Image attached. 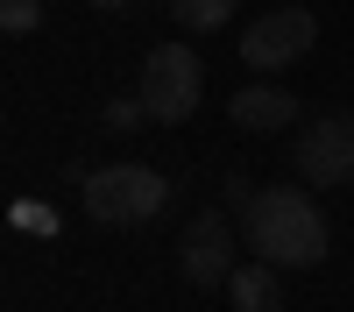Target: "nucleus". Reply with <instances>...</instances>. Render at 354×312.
I'll return each instance as SVG.
<instances>
[{"mask_svg":"<svg viewBox=\"0 0 354 312\" xmlns=\"http://www.w3.org/2000/svg\"><path fill=\"white\" fill-rule=\"evenodd\" d=\"M85 8H135V0H85Z\"/></svg>","mask_w":354,"mask_h":312,"instance_id":"4468645a","label":"nucleus"},{"mask_svg":"<svg viewBox=\"0 0 354 312\" xmlns=\"http://www.w3.org/2000/svg\"><path fill=\"white\" fill-rule=\"evenodd\" d=\"M142 100H149V121H163V128L192 121L198 100H205V64H198V50H192V43H156L149 64H142Z\"/></svg>","mask_w":354,"mask_h":312,"instance_id":"7ed1b4c3","label":"nucleus"},{"mask_svg":"<svg viewBox=\"0 0 354 312\" xmlns=\"http://www.w3.org/2000/svg\"><path fill=\"white\" fill-rule=\"evenodd\" d=\"M8 220L21 227V235H50V227H57V213L43 206V199H15V206H8Z\"/></svg>","mask_w":354,"mask_h":312,"instance_id":"f8f14e48","label":"nucleus"},{"mask_svg":"<svg viewBox=\"0 0 354 312\" xmlns=\"http://www.w3.org/2000/svg\"><path fill=\"white\" fill-rule=\"evenodd\" d=\"M241 235H248V248L262 263H277V270H312V263H326V248H333V227L319 213L312 185L255 192V206L241 213Z\"/></svg>","mask_w":354,"mask_h":312,"instance_id":"f257e3e1","label":"nucleus"},{"mask_svg":"<svg viewBox=\"0 0 354 312\" xmlns=\"http://www.w3.org/2000/svg\"><path fill=\"white\" fill-rule=\"evenodd\" d=\"M78 192H85V213L106 220V227H142V220H156L170 206V178L149 170V163H106Z\"/></svg>","mask_w":354,"mask_h":312,"instance_id":"f03ea898","label":"nucleus"},{"mask_svg":"<svg viewBox=\"0 0 354 312\" xmlns=\"http://www.w3.org/2000/svg\"><path fill=\"white\" fill-rule=\"evenodd\" d=\"M177 270H185V284H198V291H213V284H227L234 270V227L220 213H198L185 235H177Z\"/></svg>","mask_w":354,"mask_h":312,"instance_id":"423d86ee","label":"nucleus"},{"mask_svg":"<svg viewBox=\"0 0 354 312\" xmlns=\"http://www.w3.org/2000/svg\"><path fill=\"white\" fill-rule=\"evenodd\" d=\"M312 43H319L312 8H277V15H262L248 36H241V64H248V71H262V78H277L283 64H298Z\"/></svg>","mask_w":354,"mask_h":312,"instance_id":"39448f33","label":"nucleus"},{"mask_svg":"<svg viewBox=\"0 0 354 312\" xmlns=\"http://www.w3.org/2000/svg\"><path fill=\"white\" fill-rule=\"evenodd\" d=\"M0 28H8V36H36L43 28V0H0Z\"/></svg>","mask_w":354,"mask_h":312,"instance_id":"9b49d317","label":"nucleus"},{"mask_svg":"<svg viewBox=\"0 0 354 312\" xmlns=\"http://www.w3.org/2000/svg\"><path fill=\"white\" fill-rule=\"evenodd\" d=\"M100 121H106V135H135L142 121H149V100H142V93H121V100L100 107Z\"/></svg>","mask_w":354,"mask_h":312,"instance_id":"9d476101","label":"nucleus"},{"mask_svg":"<svg viewBox=\"0 0 354 312\" xmlns=\"http://www.w3.org/2000/svg\"><path fill=\"white\" fill-rule=\"evenodd\" d=\"M290 156H298V178L312 192H333L354 178V113H319V121L298 128L290 142Z\"/></svg>","mask_w":354,"mask_h":312,"instance_id":"20e7f679","label":"nucleus"},{"mask_svg":"<svg viewBox=\"0 0 354 312\" xmlns=\"http://www.w3.org/2000/svg\"><path fill=\"white\" fill-rule=\"evenodd\" d=\"M227 113H234V128H248V135H277V128L298 121V93H283L277 78H255V85H241V93L227 100Z\"/></svg>","mask_w":354,"mask_h":312,"instance_id":"0eeeda50","label":"nucleus"},{"mask_svg":"<svg viewBox=\"0 0 354 312\" xmlns=\"http://www.w3.org/2000/svg\"><path fill=\"white\" fill-rule=\"evenodd\" d=\"M220 199H227V206H241V213H248V206H255V178H248V170H234V178L220 185Z\"/></svg>","mask_w":354,"mask_h":312,"instance_id":"ddd939ff","label":"nucleus"},{"mask_svg":"<svg viewBox=\"0 0 354 312\" xmlns=\"http://www.w3.org/2000/svg\"><path fill=\"white\" fill-rule=\"evenodd\" d=\"M227 298H234V312H283V284H277V263H255L248 270H234L227 277Z\"/></svg>","mask_w":354,"mask_h":312,"instance_id":"6e6552de","label":"nucleus"},{"mask_svg":"<svg viewBox=\"0 0 354 312\" xmlns=\"http://www.w3.org/2000/svg\"><path fill=\"white\" fill-rule=\"evenodd\" d=\"M234 8H241V0H170V15H177L185 36H213V28H227Z\"/></svg>","mask_w":354,"mask_h":312,"instance_id":"1a4fd4ad","label":"nucleus"}]
</instances>
